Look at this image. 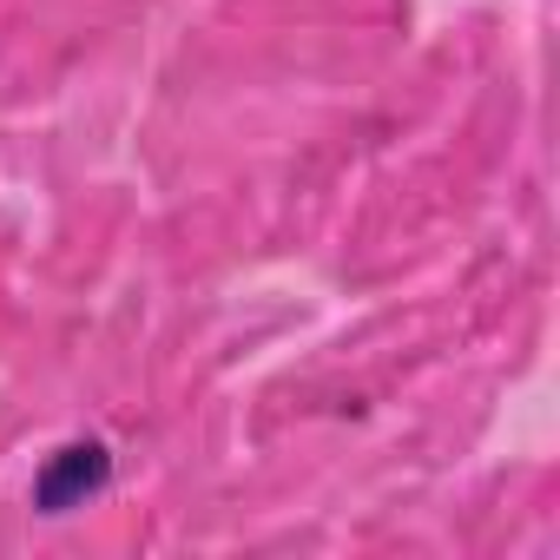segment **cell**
Listing matches in <instances>:
<instances>
[{
  "instance_id": "obj_1",
  "label": "cell",
  "mask_w": 560,
  "mask_h": 560,
  "mask_svg": "<svg viewBox=\"0 0 560 560\" xmlns=\"http://www.w3.org/2000/svg\"><path fill=\"white\" fill-rule=\"evenodd\" d=\"M106 481H113V448H106V442H67V448L47 455V468L34 475V508H40V514L86 508V494H100Z\"/></svg>"
}]
</instances>
